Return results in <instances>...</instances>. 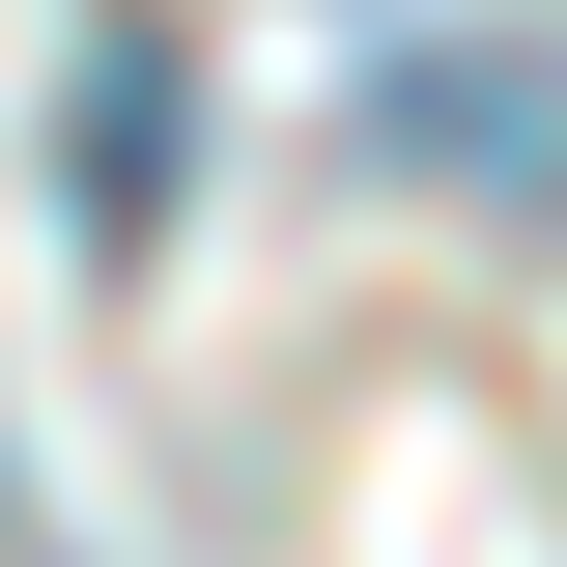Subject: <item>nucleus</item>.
<instances>
[{
    "mask_svg": "<svg viewBox=\"0 0 567 567\" xmlns=\"http://www.w3.org/2000/svg\"><path fill=\"white\" fill-rule=\"evenodd\" d=\"M142 199H171V29H114V58H85V227L142 256Z\"/></svg>",
    "mask_w": 567,
    "mask_h": 567,
    "instance_id": "obj_1",
    "label": "nucleus"
}]
</instances>
